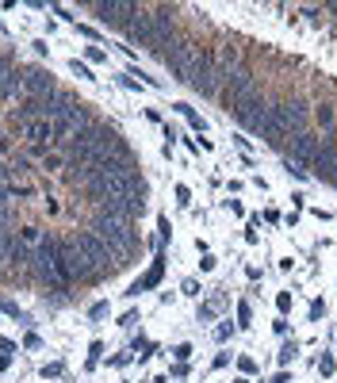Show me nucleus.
Returning a JSON list of instances; mask_svg holds the SVG:
<instances>
[{
  "label": "nucleus",
  "mask_w": 337,
  "mask_h": 383,
  "mask_svg": "<svg viewBox=\"0 0 337 383\" xmlns=\"http://www.w3.org/2000/svg\"><path fill=\"white\" fill-rule=\"evenodd\" d=\"M0 353H12V357H16V341H12V337H0Z\"/></svg>",
  "instance_id": "nucleus-46"
},
{
  "label": "nucleus",
  "mask_w": 337,
  "mask_h": 383,
  "mask_svg": "<svg viewBox=\"0 0 337 383\" xmlns=\"http://www.w3.org/2000/svg\"><path fill=\"white\" fill-rule=\"evenodd\" d=\"M226 364H230V353H218V357L211 360V368H226Z\"/></svg>",
  "instance_id": "nucleus-47"
},
{
  "label": "nucleus",
  "mask_w": 337,
  "mask_h": 383,
  "mask_svg": "<svg viewBox=\"0 0 337 383\" xmlns=\"http://www.w3.org/2000/svg\"><path fill=\"white\" fill-rule=\"evenodd\" d=\"M73 245L88 257V264H92V272H96V284H100V280H111L115 272H119L115 253L104 245V238L96 234V230H77V234H73Z\"/></svg>",
  "instance_id": "nucleus-2"
},
{
  "label": "nucleus",
  "mask_w": 337,
  "mask_h": 383,
  "mask_svg": "<svg viewBox=\"0 0 337 383\" xmlns=\"http://www.w3.org/2000/svg\"><path fill=\"white\" fill-rule=\"evenodd\" d=\"M0 31H4V23H0Z\"/></svg>",
  "instance_id": "nucleus-52"
},
{
  "label": "nucleus",
  "mask_w": 337,
  "mask_h": 383,
  "mask_svg": "<svg viewBox=\"0 0 337 383\" xmlns=\"http://www.w3.org/2000/svg\"><path fill=\"white\" fill-rule=\"evenodd\" d=\"M65 165H69V157H65V154H46L43 157V169H65Z\"/></svg>",
  "instance_id": "nucleus-21"
},
{
  "label": "nucleus",
  "mask_w": 337,
  "mask_h": 383,
  "mask_svg": "<svg viewBox=\"0 0 337 383\" xmlns=\"http://www.w3.org/2000/svg\"><path fill=\"white\" fill-rule=\"evenodd\" d=\"M58 276L65 287L73 284H96V272L88 264V257L73 245V238H58Z\"/></svg>",
  "instance_id": "nucleus-3"
},
{
  "label": "nucleus",
  "mask_w": 337,
  "mask_h": 383,
  "mask_svg": "<svg viewBox=\"0 0 337 383\" xmlns=\"http://www.w3.org/2000/svg\"><path fill=\"white\" fill-rule=\"evenodd\" d=\"M157 230H161V245L173 238V226H169V215H157Z\"/></svg>",
  "instance_id": "nucleus-29"
},
{
  "label": "nucleus",
  "mask_w": 337,
  "mask_h": 383,
  "mask_svg": "<svg viewBox=\"0 0 337 383\" xmlns=\"http://www.w3.org/2000/svg\"><path fill=\"white\" fill-rule=\"evenodd\" d=\"M8 169H12V180H23V176L35 173V169H31V157H27V154H8Z\"/></svg>",
  "instance_id": "nucleus-14"
},
{
  "label": "nucleus",
  "mask_w": 337,
  "mask_h": 383,
  "mask_svg": "<svg viewBox=\"0 0 337 383\" xmlns=\"http://www.w3.org/2000/svg\"><path fill=\"white\" fill-rule=\"evenodd\" d=\"M69 69H73V73H77V77H81V81H96V77H92V69H88L85 61H77V58H73V61H69Z\"/></svg>",
  "instance_id": "nucleus-27"
},
{
  "label": "nucleus",
  "mask_w": 337,
  "mask_h": 383,
  "mask_svg": "<svg viewBox=\"0 0 337 383\" xmlns=\"http://www.w3.org/2000/svg\"><path fill=\"white\" fill-rule=\"evenodd\" d=\"M12 368V353H0V372H8Z\"/></svg>",
  "instance_id": "nucleus-48"
},
{
  "label": "nucleus",
  "mask_w": 337,
  "mask_h": 383,
  "mask_svg": "<svg viewBox=\"0 0 337 383\" xmlns=\"http://www.w3.org/2000/svg\"><path fill=\"white\" fill-rule=\"evenodd\" d=\"M23 92L27 96H54L61 92L58 81H54L50 69H43V65H23Z\"/></svg>",
  "instance_id": "nucleus-7"
},
{
  "label": "nucleus",
  "mask_w": 337,
  "mask_h": 383,
  "mask_svg": "<svg viewBox=\"0 0 337 383\" xmlns=\"http://www.w3.org/2000/svg\"><path fill=\"white\" fill-rule=\"evenodd\" d=\"M234 383H249V379H234Z\"/></svg>",
  "instance_id": "nucleus-51"
},
{
  "label": "nucleus",
  "mask_w": 337,
  "mask_h": 383,
  "mask_svg": "<svg viewBox=\"0 0 337 383\" xmlns=\"http://www.w3.org/2000/svg\"><path fill=\"white\" fill-rule=\"evenodd\" d=\"M169 375H173V379H184V375H188V360H176V364L169 368Z\"/></svg>",
  "instance_id": "nucleus-34"
},
{
  "label": "nucleus",
  "mask_w": 337,
  "mask_h": 383,
  "mask_svg": "<svg viewBox=\"0 0 337 383\" xmlns=\"http://www.w3.org/2000/svg\"><path fill=\"white\" fill-rule=\"evenodd\" d=\"M272 383H291V375H287V372H276V375H272Z\"/></svg>",
  "instance_id": "nucleus-50"
},
{
  "label": "nucleus",
  "mask_w": 337,
  "mask_h": 383,
  "mask_svg": "<svg viewBox=\"0 0 337 383\" xmlns=\"http://www.w3.org/2000/svg\"><path fill=\"white\" fill-rule=\"evenodd\" d=\"M134 322H138V311H127V314H123V318H119V326H127V330H130V326H134Z\"/></svg>",
  "instance_id": "nucleus-42"
},
{
  "label": "nucleus",
  "mask_w": 337,
  "mask_h": 383,
  "mask_svg": "<svg viewBox=\"0 0 337 383\" xmlns=\"http://www.w3.org/2000/svg\"><path fill=\"white\" fill-rule=\"evenodd\" d=\"M234 311H238V326H249V322H253V307H249V299H242Z\"/></svg>",
  "instance_id": "nucleus-20"
},
{
  "label": "nucleus",
  "mask_w": 337,
  "mask_h": 383,
  "mask_svg": "<svg viewBox=\"0 0 337 383\" xmlns=\"http://www.w3.org/2000/svg\"><path fill=\"white\" fill-rule=\"evenodd\" d=\"M23 65H8V69H0V100L8 104V100H23Z\"/></svg>",
  "instance_id": "nucleus-9"
},
{
  "label": "nucleus",
  "mask_w": 337,
  "mask_h": 383,
  "mask_svg": "<svg viewBox=\"0 0 337 383\" xmlns=\"http://www.w3.org/2000/svg\"><path fill=\"white\" fill-rule=\"evenodd\" d=\"M100 357H104V341H92V345H88V357H85V368H96Z\"/></svg>",
  "instance_id": "nucleus-19"
},
{
  "label": "nucleus",
  "mask_w": 337,
  "mask_h": 383,
  "mask_svg": "<svg viewBox=\"0 0 337 383\" xmlns=\"http://www.w3.org/2000/svg\"><path fill=\"white\" fill-rule=\"evenodd\" d=\"M180 295H188V299H199V295H203L199 280H184V284H180Z\"/></svg>",
  "instance_id": "nucleus-24"
},
{
  "label": "nucleus",
  "mask_w": 337,
  "mask_h": 383,
  "mask_svg": "<svg viewBox=\"0 0 337 383\" xmlns=\"http://www.w3.org/2000/svg\"><path fill=\"white\" fill-rule=\"evenodd\" d=\"M234 330H238V326H234L230 318H226L222 326H215V341H230V337H234Z\"/></svg>",
  "instance_id": "nucleus-26"
},
{
  "label": "nucleus",
  "mask_w": 337,
  "mask_h": 383,
  "mask_svg": "<svg viewBox=\"0 0 337 383\" xmlns=\"http://www.w3.org/2000/svg\"><path fill=\"white\" fill-rule=\"evenodd\" d=\"M134 353H138V360H149L157 353V341H146V337H134Z\"/></svg>",
  "instance_id": "nucleus-17"
},
{
  "label": "nucleus",
  "mask_w": 337,
  "mask_h": 383,
  "mask_svg": "<svg viewBox=\"0 0 337 383\" xmlns=\"http://www.w3.org/2000/svg\"><path fill=\"white\" fill-rule=\"evenodd\" d=\"M173 107L184 115V119H188V127H192L196 134H203V131H207V119H203V115H196V107H188V104H173Z\"/></svg>",
  "instance_id": "nucleus-15"
},
{
  "label": "nucleus",
  "mask_w": 337,
  "mask_h": 383,
  "mask_svg": "<svg viewBox=\"0 0 337 383\" xmlns=\"http://www.w3.org/2000/svg\"><path fill=\"white\" fill-rule=\"evenodd\" d=\"M226 303H230V299H226V291H222V287H215L207 303H199V314H196V318H199V322H211L218 311H226Z\"/></svg>",
  "instance_id": "nucleus-13"
},
{
  "label": "nucleus",
  "mask_w": 337,
  "mask_h": 383,
  "mask_svg": "<svg viewBox=\"0 0 337 383\" xmlns=\"http://www.w3.org/2000/svg\"><path fill=\"white\" fill-rule=\"evenodd\" d=\"M61 119H65V123H69V127H73V131H81V127H92V111H88V104H85V100H77V96H73V100H69V104H65V111H61Z\"/></svg>",
  "instance_id": "nucleus-10"
},
{
  "label": "nucleus",
  "mask_w": 337,
  "mask_h": 383,
  "mask_svg": "<svg viewBox=\"0 0 337 383\" xmlns=\"http://www.w3.org/2000/svg\"><path fill=\"white\" fill-rule=\"evenodd\" d=\"M322 314H326V303L314 299V303H311V322H322Z\"/></svg>",
  "instance_id": "nucleus-37"
},
{
  "label": "nucleus",
  "mask_w": 337,
  "mask_h": 383,
  "mask_svg": "<svg viewBox=\"0 0 337 383\" xmlns=\"http://www.w3.org/2000/svg\"><path fill=\"white\" fill-rule=\"evenodd\" d=\"M23 138H31L35 146H54V123L50 119H35L23 127Z\"/></svg>",
  "instance_id": "nucleus-11"
},
{
  "label": "nucleus",
  "mask_w": 337,
  "mask_h": 383,
  "mask_svg": "<svg viewBox=\"0 0 337 383\" xmlns=\"http://www.w3.org/2000/svg\"><path fill=\"white\" fill-rule=\"evenodd\" d=\"M77 35H85V39H96V43H100V31H96L92 23H77Z\"/></svg>",
  "instance_id": "nucleus-33"
},
{
  "label": "nucleus",
  "mask_w": 337,
  "mask_h": 383,
  "mask_svg": "<svg viewBox=\"0 0 337 383\" xmlns=\"http://www.w3.org/2000/svg\"><path fill=\"white\" fill-rule=\"evenodd\" d=\"M173 357H176V360H188V357H192V345H176Z\"/></svg>",
  "instance_id": "nucleus-44"
},
{
  "label": "nucleus",
  "mask_w": 337,
  "mask_h": 383,
  "mask_svg": "<svg viewBox=\"0 0 337 383\" xmlns=\"http://www.w3.org/2000/svg\"><path fill=\"white\" fill-rule=\"evenodd\" d=\"M88 61H100V65H104V61H107V50H100V46H88Z\"/></svg>",
  "instance_id": "nucleus-35"
},
{
  "label": "nucleus",
  "mask_w": 337,
  "mask_h": 383,
  "mask_svg": "<svg viewBox=\"0 0 337 383\" xmlns=\"http://www.w3.org/2000/svg\"><path fill=\"white\" fill-rule=\"evenodd\" d=\"M61 372H65V364H61V360H54V364H43V379H58Z\"/></svg>",
  "instance_id": "nucleus-28"
},
{
  "label": "nucleus",
  "mask_w": 337,
  "mask_h": 383,
  "mask_svg": "<svg viewBox=\"0 0 337 383\" xmlns=\"http://www.w3.org/2000/svg\"><path fill=\"white\" fill-rule=\"evenodd\" d=\"M268 127H272V146L280 138H291V134H307L311 127V111L303 100H280V104H268Z\"/></svg>",
  "instance_id": "nucleus-1"
},
{
  "label": "nucleus",
  "mask_w": 337,
  "mask_h": 383,
  "mask_svg": "<svg viewBox=\"0 0 337 383\" xmlns=\"http://www.w3.org/2000/svg\"><path fill=\"white\" fill-rule=\"evenodd\" d=\"M0 311H4V314H12V318H16V322H27V314H23V307H19L16 299H8V295H0Z\"/></svg>",
  "instance_id": "nucleus-16"
},
{
  "label": "nucleus",
  "mask_w": 337,
  "mask_h": 383,
  "mask_svg": "<svg viewBox=\"0 0 337 383\" xmlns=\"http://www.w3.org/2000/svg\"><path fill=\"white\" fill-rule=\"evenodd\" d=\"M176 203H180V207H192V192L184 188V184H176Z\"/></svg>",
  "instance_id": "nucleus-32"
},
{
  "label": "nucleus",
  "mask_w": 337,
  "mask_h": 383,
  "mask_svg": "<svg viewBox=\"0 0 337 383\" xmlns=\"http://www.w3.org/2000/svg\"><path fill=\"white\" fill-rule=\"evenodd\" d=\"M276 357H280V364H291V360L299 357V341H284V349H280Z\"/></svg>",
  "instance_id": "nucleus-18"
},
{
  "label": "nucleus",
  "mask_w": 337,
  "mask_h": 383,
  "mask_svg": "<svg viewBox=\"0 0 337 383\" xmlns=\"http://www.w3.org/2000/svg\"><path fill=\"white\" fill-rule=\"evenodd\" d=\"M253 96H257V77H253L249 69L230 73V77H226V88H218V100H222L226 111H234L238 104H245V100H253Z\"/></svg>",
  "instance_id": "nucleus-6"
},
{
  "label": "nucleus",
  "mask_w": 337,
  "mask_h": 383,
  "mask_svg": "<svg viewBox=\"0 0 337 383\" xmlns=\"http://www.w3.org/2000/svg\"><path fill=\"white\" fill-rule=\"evenodd\" d=\"M50 12H54V16H58V19H73V23H77V16H73L69 8H61V4H50Z\"/></svg>",
  "instance_id": "nucleus-40"
},
{
  "label": "nucleus",
  "mask_w": 337,
  "mask_h": 383,
  "mask_svg": "<svg viewBox=\"0 0 337 383\" xmlns=\"http://www.w3.org/2000/svg\"><path fill=\"white\" fill-rule=\"evenodd\" d=\"M35 261V249L31 245H23L19 238H12L8 242V253H4V264H12V269H23V264Z\"/></svg>",
  "instance_id": "nucleus-12"
},
{
  "label": "nucleus",
  "mask_w": 337,
  "mask_h": 383,
  "mask_svg": "<svg viewBox=\"0 0 337 383\" xmlns=\"http://www.w3.org/2000/svg\"><path fill=\"white\" fill-rule=\"evenodd\" d=\"M111 364H115V368H127V364H130V353H115Z\"/></svg>",
  "instance_id": "nucleus-45"
},
{
  "label": "nucleus",
  "mask_w": 337,
  "mask_h": 383,
  "mask_svg": "<svg viewBox=\"0 0 337 383\" xmlns=\"http://www.w3.org/2000/svg\"><path fill=\"white\" fill-rule=\"evenodd\" d=\"M238 368H242L245 375H253V372H257V360H253V357H238Z\"/></svg>",
  "instance_id": "nucleus-38"
},
{
  "label": "nucleus",
  "mask_w": 337,
  "mask_h": 383,
  "mask_svg": "<svg viewBox=\"0 0 337 383\" xmlns=\"http://www.w3.org/2000/svg\"><path fill=\"white\" fill-rule=\"evenodd\" d=\"M96 318V322H100V318H107V303H92V311H88Z\"/></svg>",
  "instance_id": "nucleus-41"
},
{
  "label": "nucleus",
  "mask_w": 337,
  "mask_h": 383,
  "mask_svg": "<svg viewBox=\"0 0 337 383\" xmlns=\"http://www.w3.org/2000/svg\"><path fill=\"white\" fill-rule=\"evenodd\" d=\"M234 119L242 123L245 131H253V134H260V138L272 146V127H268V104L260 100V96H253V100H245V104H238L234 107Z\"/></svg>",
  "instance_id": "nucleus-5"
},
{
  "label": "nucleus",
  "mask_w": 337,
  "mask_h": 383,
  "mask_svg": "<svg viewBox=\"0 0 337 383\" xmlns=\"http://www.w3.org/2000/svg\"><path fill=\"white\" fill-rule=\"evenodd\" d=\"M333 368H337V364H333V357H329V353H322V360H318V372H322V375H333Z\"/></svg>",
  "instance_id": "nucleus-31"
},
{
  "label": "nucleus",
  "mask_w": 337,
  "mask_h": 383,
  "mask_svg": "<svg viewBox=\"0 0 337 383\" xmlns=\"http://www.w3.org/2000/svg\"><path fill=\"white\" fill-rule=\"evenodd\" d=\"M19 242H23V245H39L43 238H39V230H35V226H19Z\"/></svg>",
  "instance_id": "nucleus-25"
},
{
  "label": "nucleus",
  "mask_w": 337,
  "mask_h": 383,
  "mask_svg": "<svg viewBox=\"0 0 337 383\" xmlns=\"http://www.w3.org/2000/svg\"><path fill=\"white\" fill-rule=\"evenodd\" d=\"M85 8L92 12L100 23H107V27H115V31H123L130 19L138 16L142 4H134V0H88Z\"/></svg>",
  "instance_id": "nucleus-4"
},
{
  "label": "nucleus",
  "mask_w": 337,
  "mask_h": 383,
  "mask_svg": "<svg viewBox=\"0 0 337 383\" xmlns=\"http://www.w3.org/2000/svg\"><path fill=\"white\" fill-rule=\"evenodd\" d=\"M23 345H27V349H43V337H39V333H27Z\"/></svg>",
  "instance_id": "nucleus-43"
},
{
  "label": "nucleus",
  "mask_w": 337,
  "mask_h": 383,
  "mask_svg": "<svg viewBox=\"0 0 337 383\" xmlns=\"http://www.w3.org/2000/svg\"><path fill=\"white\" fill-rule=\"evenodd\" d=\"M4 154H12V138H8V134L0 138V157H4Z\"/></svg>",
  "instance_id": "nucleus-49"
},
{
  "label": "nucleus",
  "mask_w": 337,
  "mask_h": 383,
  "mask_svg": "<svg viewBox=\"0 0 337 383\" xmlns=\"http://www.w3.org/2000/svg\"><path fill=\"white\" fill-rule=\"evenodd\" d=\"M284 173H287V176H295V180H307V176H311L303 165H291V161H284Z\"/></svg>",
  "instance_id": "nucleus-30"
},
{
  "label": "nucleus",
  "mask_w": 337,
  "mask_h": 383,
  "mask_svg": "<svg viewBox=\"0 0 337 383\" xmlns=\"http://www.w3.org/2000/svg\"><path fill=\"white\" fill-rule=\"evenodd\" d=\"M165 261H169V257H165V249H161V253L154 257V264H149V272H146L142 280H134V284L123 291V295H127V299H138L142 291H154V287L161 284V276H165Z\"/></svg>",
  "instance_id": "nucleus-8"
},
{
  "label": "nucleus",
  "mask_w": 337,
  "mask_h": 383,
  "mask_svg": "<svg viewBox=\"0 0 337 383\" xmlns=\"http://www.w3.org/2000/svg\"><path fill=\"white\" fill-rule=\"evenodd\" d=\"M119 88H127V92H138V81L130 77V73H123V77H119Z\"/></svg>",
  "instance_id": "nucleus-39"
},
{
  "label": "nucleus",
  "mask_w": 337,
  "mask_h": 383,
  "mask_svg": "<svg viewBox=\"0 0 337 383\" xmlns=\"http://www.w3.org/2000/svg\"><path fill=\"white\" fill-rule=\"evenodd\" d=\"M0 138H4V134H0Z\"/></svg>",
  "instance_id": "nucleus-53"
},
{
  "label": "nucleus",
  "mask_w": 337,
  "mask_h": 383,
  "mask_svg": "<svg viewBox=\"0 0 337 383\" xmlns=\"http://www.w3.org/2000/svg\"><path fill=\"white\" fill-rule=\"evenodd\" d=\"M276 307H280V314L291 311V291H280V295H276Z\"/></svg>",
  "instance_id": "nucleus-36"
},
{
  "label": "nucleus",
  "mask_w": 337,
  "mask_h": 383,
  "mask_svg": "<svg viewBox=\"0 0 337 383\" xmlns=\"http://www.w3.org/2000/svg\"><path fill=\"white\" fill-rule=\"evenodd\" d=\"M8 196H16V200H31L35 188H31V184H8Z\"/></svg>",
  "instance_id": "nucleus-23"
},
{
  "label": "nucleus",
  "mask_w": 337,
  "mask_h": 383,
  "mask_svg": "<svg viewBox=\"0 0 337 383\" xmlns=\"http://www.w3.org/2000/svg\"><path fill=\"white\" fill-rule=\"evenodd\" d=\"M314 119H318L322 127H333V107H329V104H318V107H314Z\"/></svg>",
  "instance_id": "nucleus-22"
}]
</instances>
